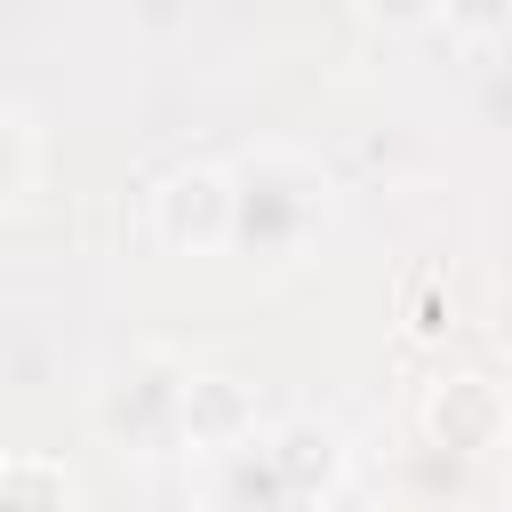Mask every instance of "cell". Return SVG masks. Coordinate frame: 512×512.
<instances>
[{"instance_id":"2","label":"cell","mask_w":512,"mask_h":512,"mask_svg":"<svg viewBox=\"0 0 512 512\" xmlns=\"http://www.w3.org/2000/svg\"><path fill=\"white\" fill-rule=\"evenodd\" d=\"M152 232L168 248H224L240 240V184L232 168H208V160H176L160 184H152Z\"/></svg>"},{"instance_id":"1","label":"cell","mask_w":512,"mask_h":512,"mask_svg":"<svg viewBox=\"0 0 512 512\" xmlns=\"http://www.w3.org/2000/svg\"><path fill=\"white\" fill-rule=\"evenodd\" d=\"M232 184H240V240H256V248H296L328 208L320 168L304 152H288V144H256L232 168Z\"/></svg>"},{"instance_id":"3","label":"cell","mask_w":512,"mask_h":512,"mask_svg":"<svg viewBox=\"0 0 512 512\" xmlns=\"http://www.w3.org/2000/svg\"><path fill=\"white\" fill-rule=\"evenodd\" d=\"M424 424H432L448 448H488V440L504 432V400H496V384H480V376H440L432 400H424Z\"/></svg>"},{"instance_id":"6","label":"cell","mask_w":512,"mask_h":512,"mask_svg":"<svg viewBox=\"0 0 512 512\" xmlns=\"http://www.w3.org/2000/svg\"><path fill=\"white\" fill-rule=\"evenodd\" d=\"M24 168H32V120L24 104H8V192H24Z\"/></svg>"},{"instance_id":"5","label":"cell","mask_w":512,"mask_h":512,"mask_svg":"<svg viewBox=\"0 0 512 512\" xmlns=\"http://www.w3.org/2000/svg\"><path fill=\"white\" fill-rule=\"evenodd\" d=\"M0 504H8V512H72V480H64V464H48V456H8Z\"/></svg>"},{"instance_id":"8","label":"cell","mask_w":512,"mask_h":512,"mask_svg":"<svg viewBox=\"0 0 512 512\" xmlns=\"http://www.w3.org/2000/svg\"><path fill=\"white\" fill-rule=\"evenodd\" d=\"M496 328H504V344H512V288H504V320H496Z\"/></svg>"},{"instance_id":"4","label":"cell","mask_w":512,"mask_h":512,"mask_svg":"<svg viewBox=\"0 0 512 512\" xmlns=\"http://www.w3.org/2000/svg\"><path fill=\"white\" fill-rule=\"evenodd\" d=\"M248 424H256V408H248V392H240L232 376H192V384H184V424H176V432H184L192 448H216V456H224V448L248 440Z\"/></svg>"},{"instance_id":"7","label":"cell","mask_w":512,"mask_h":512,"mask_svg":"<svg viewBox=\"0 0 512 512\" xmlns=\"http://www.w3.org/2000/svg\"><path fill=\"white\" fill-rule=\"evenodd\" d=\"M448 328V304H440V288H416V336H440Z\"/></svg>"}]
</instances>
